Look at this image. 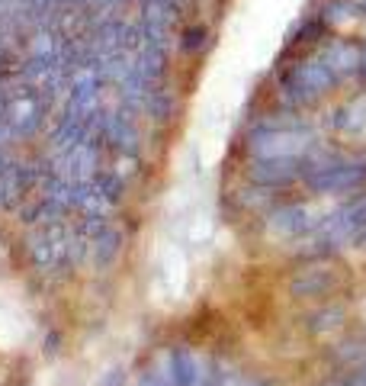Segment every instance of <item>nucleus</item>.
<instances>
[{
    "mask_svg": "<svg viewBox=\"0 0 366 386\" xmlns=\"http://www.w3.org/2000/svg\"><path fill=\"white\" fill-rule=\"evenodd\" d=\"M337 84V75L325 65V59L312 61H296L283 75V91L296 103H312L318 97H325L331 87Z\"/></svg>",
    "mask_w": 366,
    "mask_h": 386,
    "instance_id": "f257e3e1",
    "label": "nucleus"
},
{
    "mask_svg": "<svg viewBox=\"0 0 366 386\" xmlns=\"http://www.w3.org/2000/svg\"><path fill=\"white\" fill-rule=\"evenodd\" d=\"M308 187L315 193H357L366 187L363 161H325L318 158L315 168H308Z\"/></svg>",
    "mask_w": 366,
    "mask_h": 386,
    "instance_id": "f03ea898",
    "label": "nucleus"
},
{
    "mask_svg": "<svg viewBox=\"0 0 366 386\" xmlns=\"http://www.w3.org/2000/svg\"><path fill=\"white\" fill-rule=\"evenodd\" d=\"M248 142L254 158H296L302 148H308V135H299L296 129H257Z\"/></svg>",
    "mask_w": 366,
    "mask_h": 386,
    "instance_id": "7ed1b4c3",
    "label": "nucleus"
},
{
    "mask_svg": "<svg viewBox=\"0 0 366 386\" xmlns=\"http://www.w3.org/2000/svg\"><path fill=\"white\" fill-rule=\"evenodd\" d=\"M302 174L299 158H254L248 164V180L264 187V190H276V187L292 184Z\"/></svg>",
    "mask_w": 366,
    "mask_h": 386,
    "instance_id": "20e7f679",
    "label": "nucleus"
},
{
    "mask_svg": "<svg viewBox=\"0 0 366 386\" xmlns=\"http://www.w3.org/2000/svg\"><path fill=\"white\" fill-rule=\"evenodd\" d=\"M337 286H341V274L331 264H315V268H305L292 277V293L296 296H325Z\"/></svg>",
    "mask_w": 366,
    "mask_h": 386,
    "instance_id": "39448f33",
    "label": "nucleus"
},
{
    "mask_svg": "<svg viewBox=\"0 0 366 386\" xmlns=\"http://www.w3.org/2000/svg\"><path fill=\"white\" fill-rule=\"evenodd\" d=\"M321 59H325V65L334 75H353L363 65V49L353 39H334V43H328L321 49Z\"/></svg>",
    "mask_w": 366,
    "mask_h": 386,
    "instance_id": "423d86ee",
    "label": "nucleus"
},
{
    "mask_svg": "<svg viewBox=\"0 0 366 386\" xmlns=\"http://www.w3.org/2000/svg\"><path fill=\"white\" fill-rule=\"evenodd\" d=\"M7 119L17 132H33V129H39V123H42V103L23 93V97H17V100L10 103Z\"/></svg>",
    "mask_w": 366,
    "mask_h": 386,
    "instance_id": "0eeeda50",
    "label": "nucleus"
},
{
    "mask_svg": "<svg viewBox=\"0 0 366 386\" xmlns=\"http://www.w3.org/2000/svg\"><path fill=\"white\" fill-rule=\"evenodd\" d=\"M308 226H312V222L305 219L302 206H280V210L270 213V229H273L276 236L296 238V236H302Z\"/></svg>",
    "mask_w": 366,
    "mask_h": 386,
    "instance_id": "6e6552de",
    "label": "nucleus"
},
{
    "mask_svg": "<svg viewBox=\"0 0 366 386\" xmlns=\"http://www.w3.org/2000/svg\"><path fill=\"white\" fill-rule=\"evenodd\" d=\"M212 45V33H209L206 23H190L180 33V52L183 55H200Z\"/></svg>",
    "mask_w": 366,
    "mask_h": 386,
    "instance_id": "1a4fd4ad",
    "label": "nucleus"
},
{
    "mask_svg": "<svg viewBox=\"0 0 366 386\" xmlns=\"http://www.w3.org/2000/svg\"><path fill=\"white\" fill-rule=\"evenodd\" d=\"M103 139L113 142V145L122 142L129 151H135V139H138V132H135L122 116H106V119H103Z\"/></svg>",
    "mask_w": 366,
    "mask_h": 386,
    "instance_id": "9d476101",
    "label": "nucleus"
},
{
    "mask_svg": "<svg viewBox=\"0 0 366 386\" xmlns=\"http://www.w3.org/2000/svg\"><path fill=\"white\" fill-rule=\"evenodd\" d=\"M170 380L177 386H193L196 383V361L186 351H174L170 357Z\"/></svg>",
    "mask_w": 366,
    "mask_h": 386,
    "instance_id": "9b49d317",
    "label": "nucleus"
},
{
    "mask_svg": "<svg viewBox=\"0 0 366 386\" xmlns=\"http://www.w3.org/2000/svg\"><path fill=\"white\" fill-rule=\"evenodd\" d=\"M353 7H357V17H366V0H353Z\"/></svg>",
    "mask_w": 366,
    "mask_h": 386,
    "instance_id": "f8f14e48",
    "label": "nucleus"
},
{
    "mask_svg": "<svg viewBox=\"0 0 366 386\" xmlns=\"http://www.w3.org/2000/svg\"><path fill=\"white\" fill-rule=\"evenodd\" d=\"M360 75L366 77V52H363V65H360Z\"/></svg>",
    "mask_w": 366,
    "mask_h": 386,
    "instance_id": "ddd939ff",
    "label": "nucleus"
}]
</instances>
